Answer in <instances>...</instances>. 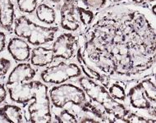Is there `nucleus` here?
I'll return each mask as SVG.
<instances>
[{
    "label": "nucleus",
    "instance_id": "obj_1",
    "mask_svg": "<svg viewBox=\"0 0 156 123\" xmlns=\"http://www.w3.org/2000/svg\"><path fill=\"white\" fill-rule=\"evenodd\" d=\"M78 38L86 64L110 80H132L155 68V16L143 4L115 3L94 16Z\"/></svg>",
    "mask_w": 156,
    "mask_h": 123
},
{
    "label": "nucleus",
    "instance_id": "obj_2",
    "mask_svg": "<svg viewBox=\"0 0 156 123\" xmlns=\"http://www.w3.org/2000/svg\"><path fill=\"white\" fill-rule=\"evenodd\" d=\"M78 82L90 102L106 116L108 122H126V116L131 111L122 103L113 99L105 86L86 76H79Z\"/></svg>",
    "mask_w": 156,
    "mask_h": 123
},
{
    "label": "nucleus",
    "instance_id": "obj_3",
    "mask_svg": "<svg viewBox=\"0 0 156 123\" xmlns=\"http://www.w3.org/2000/svg\"><path fill=\"white\" fill-rule=\"evenodd\" d=\"M126 89V103L130 111L139 113L144 112L146 118L155 119L156 83L155 73L134 80Z\"/></svg>",
    "mask_w": 156,
    "mask_h": 123
},
{
    "label": "nucleus",
    "instance_id": "obj_4",
    "mask_svg": "<svg viewBox=\"0 0 156 123\" xmlns=\"http://www.w3.org/2000/svg\"><path fill=\"white\" fill-rule=\"evenodd\" d=\"M58 31V27L41 26L27 16H20L15 19L12 32L31 45L41 46L54 41Z\"/></svg>",
    "mask_w": 156,
    "mask_h": 123
},
{
    "label": "nucleus",
    "instance_id": "obj_5",
    "mask_svg": "<svg viewBox=\"0 0 156 123\" xmlns=\"http://www.w3.org/2000/svg\"><path fill=\"white\" fill-rule=\"evenodd\" d=\"M48 96L52 106L58 109L64 108L68 104L81 107L88 101V98L81 86L66 82L52 87L48 90Z\"/></svg>",
    "mask_w": 156,
    "mask_h": 123
},
{
    "label": "nucleus",
    "instance_id": "obj_6",
    "mask_svg": "<svg viewBox=\"0 0 156 123\" xmlns=\"http://www.w3.org/2000/svg\"><path fill=\"white\" fill-rule=\"evenodd\" d=\"M81 74L82 72L78 64L61 62L56 65L46 67L41 72L40 77L44 84L60 85L72 79L79 77Z\"/></svg>",
    "mask_w": 156,
    "mask_h": 123
},
{
    "label": "nucleus",
    "instance_id": "obj_7",
    "mask_svg": "<svg viewBox=\"0 0 156 123\" xmlns=\"http://www.w3.org/2000/svg\"><path fill=\"white\" fill-rule=\"evenodd\" d=\"M78 48V38L73 33L64 32L54 39L52 45L54 59L70 60L76 55Z\"/></svg>",
    "mask_w": 156,
    "mask_h": 123
},
{
    "label": "nucleus",
    "instance_id": "obj_8",
    "mask_svg": "<svg viewBox=\"0 0 156 123\" xmlns=\"http://www.w3.org/2000/svg\"><path fill=\"white\" fill-rule=\"evenodd\" d=\"M76 0H62L59 9L60 26L69 32H76L81 27L79 19L76 17Z\"/></svg>",
    "mask_w": 156,
    "mask_h": 123
},
{
    "label": "nucleus",
    "instance_id": "obj_9",
    "mask_svg": "<svg viewBox=\"0 0 156 123\" xmlns=\"http://www.w3.org/2000/svg\"><path fill=\"white\" fill-rule=\"evenodd\" d=\"M36 76V70L30 63L28 62H19L15 66L9 73L5 86H11L14 84L23 83L34 80Z\"/></svg>",
    "mask_w": 156,
    "mask_h": 123
},
{
    "label": "nucleus",
    "instance_id": "obj_10",
    "mask_svg": "<svg viewBox=\"0 0 156 123\" xmlns=\"http://www.w3.org/2000/svg\"><path fill=\"white\" fill-rule=\"evenodd\" d=\"M6 47L8 54L16 62H24L30 60L31 48L24 39L17 36L11 38Z\"/></svg>",
    "mask_w": 156,
    "mask_h": 123
},
{
    "label": "nucleus",
    "instance_id": "obj_11",
    "mask_svg": "<svg viewBox=\"0 0 156 123\" xmlns=\"http://www.w3.org/2000/svg\"><path fill=\"white\" fill-rule=\"evenodd\" d=\"M15 6L12 0H0V26L8 32L13 31Z\"/></svg>",
    "mask_w": 156,
    "mask_h": 123
},
{
    "label": "nucleus",
    "instance_id": "obj_12",
    "mask_svg": "<svg viewBox=\"0 0 156 123\" xmlns=\"http://www.w3.org/2000/svg\"><path fill=\"white\" fill-rule=\"evenodd\" d=\"M30 60V64L32 66L41 67H46L54 62V52L52 48L37 46L31 49Z\"/></svg>",
    "mask_w": 156,
    "mask_h": 123
},
{
    "label": "nucleus",
    "instance_id": "obj_13",
    "mask_svg": "<svg viewBox=\"0 0 156 123\" xmlns=\"http://www.w3.org/2000/svg\"><path fill=\"white\" fill-rule=\"evenodd\" d=\"M76 61H77L79 67L81 68V72L85 74L86 76H87L90 79H91V80H95V81L99 82V83L102 84L103 86H105V87L108 86V85L110 82V80H108L105 76L99 72L97 70H95L93 67H90L88 64H86V62L84 61L83 58L81 56V52L78 49V48L76 52Z\"/></svg>",
    "mask_w": 156,
    "mask_h": 123
},
{
    "label": "nucleus",
    "instance_id": "obj_14",
    "mask_svg": "<svg viewBox=\"0 0 156 123\" xmlns=\"http://www.w3.org/2000/svg\"><path fill=\"white\" fill-rule=\"evenodd\" d=\"M0 118L6 122H23V110L18 105L5 104L0 107Z\"/></svg>",
    "mask_w": 156,
    "mask_h": 123
},
{
    "label": "nucleus",
    "instance_id": "obj_15",
    "mask_svg": "<svg viewBox=\"0 0 156 123\" xmlns=\"http://www.w3.org/2000/svg\"><path fill=\"white\" fill-rule=\"evenodd\" d=\"M35 12L40 22L47 25H54L56 22V10L47 3L39 4Z\"/></svg>",
    "mask_w": 156,
    "mask_h": 123
},
{
    "label": "nucleus",
    "instance_id": "obj_16",
    "mask_svg": "<svg viewBox=\"0 0 156 123\" xmlns=\"http://www.w3.org/2000/svg\"><path fill=\"white\" fill-rule=\"evenodd\" d=\"M108 88V93L110 96L115 100L121 103H125L126 99V87L124 86L123 81L120 80H113V82L108 85L106 87Z\"/></svg>",
    "mask_w": 156,
    "mask_h": 123
},
{
    "label": "nucleus",
    "instance_id": "obj_17",
    "mask_svg": "<svg viewBox=\"0 0 156 123\" xmlns=\"http://www.w3.org/2000/svg\"><path fill=\"white\" fill-rule=\"evenodd\" d=\"M76 13L80 23L84 26H88L94 19V14L93 11L87 9L83 7H78L76 6Z\"/></svg>",
    "mask_w": 156,
    "mask_h": 123
},
{
    "label": "nucleus",
    "instance_id": "obj_18",
    "mask_svg": "<svg viewBox=\"0 0 156 123\" xmlns=\"http://www.w3.org/2000/svg\"><path fill=\"white\" fill-rule=\"evenodd\" d=\"M19 11L22 13L31 14L37 8V0H16Z\"/></svg>",
    "mask_w": 156,
    "mask_h": 123
},
{
    "label": "nucleus",
    "instance_id": "obj_19",
    "mask_svg": "<svg viewBox=\"0 0 156 123\" xmlns=\"http://www.w3.org/2000/svg\"><path fill=\"white\" fill-rule=\"evenodd\" d=\"M54 119L59 123H76L78 122L77 117L71 112L68 109H63L58 113L54 115Z\"/></svg>",
    "mask_w": 156,
    "mask_h": 123
},
{
    "label": "nucleus",
    "instance_id": "obj_20",
    "mask_svg": "<svg viewBox=\"0 0 156 123\" xmlns=\"http://www.w3.org/2000/svg\"><path fill=\"white\" fill-rule=\"evenodd\" d=\"M126 121L127 123H155V119L146 118L132 111L126 116Z\"/></svg>",
    "mask_w": 156,
    "mask_h": 123
},
{
    "label": "nucleus",
    "instance_id": "obj_21",
    "mask_svg": "<svg viewBox=\"0 0 156 123\" xmlns=\"http://www.w3.org/2000/svg\"><path fill=\"white\" fill-rule=\"evenodd\" d=\"M108 0H81V3L87 9L99 10L106 6Z\"/></svg>",
    "mask_w": 156,
    "mask_h": 123
},
{
    "label": "nucleus",
    "instance_id": "obj_22",
    "mask_svg": "<svg viewBox=\"0 0 156 123\" xmlns=\"http://www.w3.org/2000/svg\"><path fill=\"white\" fill-rule=\"evenodd\" d=\"M12 67L11 60L8 58H0V77H3L8 74Z\"/></svg>",
    "mask_w": 156,
    "mask_h": 123
},
{
    "label": "nucleus",
    "instance_id": "obj_23",
    "mask_svg": "<svg viewBox=\"0 0 156 123\" xmlns=\"http://www.w3.org/2000/svg\"><path fill=\"white\" fill-rule=\"evenodd\" d=\"M78 122L81 123H86V122H100V120H98L96 118H94L92 115L90 114V116H83V117H81L80 119L78 120Z\"/></svg>",
    "mask_w": 156,
    "mask_h": 123
},
{
    "label": "nucleus",
    "instance_id": "obj_24",
    "mask_svg": "<svg viewBox=\"0 0 156 123\" xmlns=\"http://www.w3.org/2000/svg\"><path fill=\"white\" fill-rule=\"evenodd\" d=\"M7 46V35L5 32L0 30V54L5 49Z\"/></svg>",
    "mask_w": 156,
    "mask_h": 123
},
{
    "label": "nucleus",
    "instance_id": "obj_25",
    "mask_svg": "<svg viewBox=\"0 0 156 123\" xmlns=\"http://www.w3.org/2000/svg\"><path fill=\"white\" fill-rule=\"evenodd\" d=\"M8 96V91L6 89V86L3 84L0 83V106L5 101Z\"/></svg>",
    "mask_w": 156,
    "mask_h": 123
},
{
    "label": "nucleus",
    "instance_id": "obj_26",
    "mask_svg": "<svg viewBox=\"0 0 156 123\" xmlns=\"http://www.w3.org/2000/svg\"><path fill=\"white\" fill-rule=\"evenodd\" d=\"M44 1H46L47 4L51 6L55 10H58V11H59L62 3V0H44Z\"/></svg>",
    "mask_w": 156,
    "mask_h": 123
},
{
    "label": "nucleus",
    "instance_id": "obj_27",
    "mask_svg": "<svg viewBox=\"0 0 156 123\" xmlns=\"http://www.w3.org/2000/svg\"><path fill=\"white\" fill-rule=\"evenodd\" d=\"M108 1L113 3H117L121 2L122 0H108ZM130 1H132V3H136V4H143V3H145V0H130Z\"/></svg>",
    "mask_w": 156,
    "mask_h": 123
},
{
    "label": "nucleus",
    "instance_id": "obj_28",
    "mask_svg": "<svg viewBox=\"0 0 156 123\" xmlns=\"http://www.w3.org/2000/svg\"><path fill=\"white\" fill-rule=\"evenodd\" d=\"M151 12H152V13H153L154 15L155 16V14H156V6H155V3H154V5L152 6V7H151Z\"/></svg>",
    "mask_w": 156,
    "mask_h": 123
},
{
    "label": "nucleus",
    "instance_id": "obj_29",
    "mask_svg": "<svg viewBox=\"0 0 156 123\" xmlns=\"http://www.w3.org/2000/svg\"><path fill=\"white\" fill-rule=\"evenodd\" d=\"M145 1H147V2H150V3H155V0H145Z\"/></svg>",
    "mask_w": 156,
    "mask_h": 123
}]
</instances>
